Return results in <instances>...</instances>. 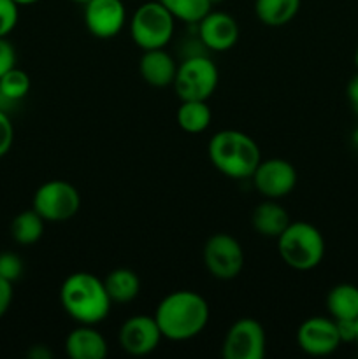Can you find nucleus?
<instances>
[{
    "label": "nucleus",
    "instance_id": "f257e3e1",
    "mask_svg": "<svg viewBox=\"0 0 358 359\" xmlns=\"http://www.w3.org/2000/svg\"><path fill=\"white\" fill-rule=\"evenodd\" d=\"M154 319L164 339L185 342L204 332L209 323V304L195 291L179 290L158 304Z\"/></svg>",
    "mask_w": 358,
    "mask_h": 359
},
{
    "label": "nucleus",
    "instance_id": "f03ea898",
    "mask_svg": "<svg viewBox=\"0 0 358 359\" xmlns=\"http://www.w3.org/2000/svg\"><path fill=\"white\" fill-rule=\"evenodd\" d=\"M63 311L79 325H98L111 312V298L104 280L90 272L70 273L60 287Z\"/></svg>",
    "mask_w": 358,
    "mask_h": 359
},
{
    "label": "nucleus",
    "instance_id": "7ed1b4c3",
    "mask_svg": "<svg viewBox=\"0 0 358 359\" xmlns=\"http://www.w3.org/2000/svg\"><path fill=\"white\" fill-rule=\"evenodd\" d=\"M207 153L214 168L230 179H249L262 161L255 140L239 130H221L214 133Z\"/></svg>",
    "mask_w": 358,
    "mask_h": 359
},
{
    "label": "nucleus",
    "instance_id": "20e7f679",
    "mask_svg": "<svg viewBox=\"0 0 358 359\" xmlns=\"http://www.w3.org/2000/svg\"><path fill=\"white\" fill-rule=\"evenodd\" d=\"M276 241L277 252L290 269L307 272L323 262L325 238L314 224L305 221H291Z\"/></svg>",
    "mask_w": 358,
    "mask_h": 359
},
{
    "label": "nucleus",
    "instance_id": "39448f33",
    "mask_svg": "<svg viewBox=\"0 0 358 359\" xmlns=\"http://www.w3.org/2000/svg\"><path fill=\"white\" fill-rule=\"evenodd\" d=\"M130 37L142 51L160 49L171 42L175 28V18L158 0L144 2L130 18Z\"/></svg>",
    "mask_w": 358,
    "mask_h": 359
},
{
    "label": "nucleus",
    "instance_id": "423d86ee",
    "mask_svg": "<svg viewBox=\"0 0 358 359\" xmlns=\"http://www.w3.org/2000/svg\"><path fill=\"white\" fill-rule=\"evenodd\" d=\"M220 72L213 60L206 55H192L178 65L174 90L179 100L207 102L218 88Z\"/></svg>",
    "mask_w": 358,
    "mask_h": 359
},
{
    "label": "nucleus",
    "instance_id": "0eeeda50",
    "mask_svg": "<svg viewBox=\"0 0 358 359\" xmlns=\"http://www.w3.org/2000/svg\"><path fill=\"white\" fill-rule=\"evenodd\" d=\"M81 207V195L70 182L55 179L41 184L32 200V209L46 223H63L72 219Z\"/></svg>",
    "mask_w": 358,
    "mask_h": 359
},
{
    "label": "nucleus",
    "instance_id": "6e6552de",
    "mask_svg": "<svg viewBox=\"0 0 358 359\" xmlns=\"http://www.w3.org/2000/svg\"><path fill=\"white\" fill-rule=\"evenodd\" d=\"M204 265L218 280H232L244 266V251L235 237L214 233L204 245Z\"/></svg>",
    "mask_w": 358,
    "mask_h": 359
},
{
    "label": "nucleus",
    "instance_id": "1a4fd4ad",
    "mask_svg": "<svg viewBox=\"0 0 358 359\" xmlns=\"http://www.w3.org/2000/svg\"><path fill=\"white\" fill-rule=\"evenodd\" d=\"M265 346L263 326L256 319L242 318L228 328L221 354L225 359H262Z\"/></svg>",
    "mask_w": 358,
    "mask_h": 359
},
{
    "label": "nucleus",
    "instance_id": "9d476101",
    "mask_svg": "<svg viewBox=\"0 0 358 359\" xmlns=\"http://www.w3.org/2000/svg\"><path fill=\"white\" fill-rule=\"evenodd\" d=\"M253 186L262 196L279 200L290 195L297 186V170L283 158L262 160L251 175Z\"/></svg>",
    "mask_w": 358,
    "mask_h": 359
},
{
    "label": "nucleus",
    "instance_id": "9b49d317",
    "mask_svg": "<svg viewBox=\"0 0 358 359\" xmlns=\"http://www.w3.org/2000/svg\"><path fill=\"white\" fill-rule=\"evenodd\" d=\"M297 344L309 356H329L339 349L340 337L336 319L312 316L297 330Z\"/></svg>",
    "mask_w": 358,
    "mask_h": 359
},
{
    "label": "nucleus",
    "instance_id": "f8f14e48",
    "mask_svg": "<svg viewBox=\"0 0 358 359\" xmlns=\"http://www.w3.org/2000/svg\"><path fill=\"white\" fill-rule=\"evenodd\" d=\"M161 337L154 316L137 314L126 319L118 333L121 349L130 356H146L158 347Z\"/></svg>",
    "mask_w": 358,
    "mask_h": 359
},
{
    "label": "nucleus",
    "instance_id": "ddd939ff",
    "mask_svg": "<svg viewBox=\"0 0 358 359\" xmlns=\"http://www.w3.org/2000/svg\"><path fill=\"white\" fill-rule=\"evenodd\" d=\"M84 25L97 39H112L126 23V9L121 0H90L84 4Z\"/></svg>",
    "mask_w": 358,
    "mask_h": 359
},
{
    "label": "nucleus",
    "instance_id": "4468645a",
    "mask_svg": "<svg viewBox=\"0 0 358 359\" xmlns=\"http://www.w3.org/2000/svg\"><path fill=\"white\" fill-rule=\"evenodd\" d=\"M199 39L204 48L211 51H228L239 41V25L230 14L221 11H209L197 23Z\"/></svg>",
    "mask_w": 358,
    "mask_h": 359
},
{
    "label": "nucleus",
    "instance_id": "2eb2a0df",
    "mask_svg": "<svg viewBox=\"0 0 358 359\" xmlns=\"http://www.w3.org/2000/svg\"><path fill=\"white\" fill-rule=\"evenodd\" d=\"M65 353L72 359H104L107 342L93 325H79L67 335Z\"/></svg>",
    "mask_w": 358,
    "mask_h": 359
},
{
    "label": "nucleus",
    "instance_id": "dca6fc26",
    "mask_svg": "<svg viewBox=\"0 0 358 359\" xmlns=\"http://www.w3.org/2000/svg\"><path fill=\"white\" fill-rule=\"evenodd\" d=\"M139 72L140 77H142L150 86L165 88L174 84L175 72H178V63H175L174 58L165 51V48L147 49V51H144V55L140 56Z\"/></svg>",
    "mask_w": 358,
    "mask_h": 359
},
{
    "label": "nucleus",
    "instance_id": "f3484780",
    "mask_svg": "<svg viewBox=\"0 0 358 359\" xmlns=\"http://www.w3.org/2000/svg\"><path fill=\"white\" fill-rule=\"evenodd\" d=\"M290 223V214L276 200L267 198L265 202L258 203L253 210L251 224L256 233L262 235V237L277 238Z\"/></svg>",
    "mask_w": 358,
    "mask_h": 359
},
{
    "label": "nucleus",
    "instance_id": "a211bd4d",
    "mask_svg": "<svg viewBox=\"0 0 358 359\" xmlns=\"http://www.w3.org/2000/svg\"><path fill=\"white\" fill-rule=\"evenodd\" d=\"M104 286L112 304H130L140 291V280L133 270L116 269L105 276Z\"/></svg>",
    "mask_w": 358,
    "mask_h": 359
},
{
    "label": "nucleus",
    "instance_id": "6ab92c4d",
    "mask_svg": "<svg viewBox=\"0 0 358 359\" xmlns=\"http://www.w3.org/2000/svg\"><path fill=\"white\" fill-rule=\"evenodd\" d=\"M326 311L330 318L357 319L358 318V286L343 283L333 286L326 294Z\"/></svg>",
    "mask_w": 358,
    "mask_h": 359
},
{
    "label": "nucleus",
    "instance_id": "aec40b11",
    "mask_svg": "<svg viewBox=\"0 0 358 359\" xmlns=\"http://www.w3.org/2000/svg\"><path fill=\"white\" fill-rule=\"evenodd\" d=\"M302 0H255V14L265 27H284L297 16Z\"/></svg>",
    "mask_w": 358,
    "mask_h": 359
},
{
    "label": "nucleus",
    "instance_id": "412c9836",
    "mask_svg": "<svg viewBox=\"0 0 358 359\" xmlns=\"http://www.w3.org/2000/svg\"><path fill=\"white\" fill-rule=\"evenodd\" d=\"M175 119L183 132L202 133L211 125L213 112L204 100H181Z\"/></svg>",
    "mask_w": 358,
    "mask_h": 359
},
{
    "label": "nucleus",
    "instance_id": "4be33fe9",
    "mask_svg": "<svg viewBox=\"0 0 358 359\" xmlns=\"http://www.w3.org/2000/svg\"><path fill=\"white\" fill-rule=\"evenodd\" d=\"M46 221L34 209L23 210L11 223V235L21 245H32L44 233Z\"/></svg>",
    "mask_w": 358,
    "mask_h": 359
},
{
    "label": "nucleus",
    "instance_id": "5701e85b",
    "mask_svg": "<svg viewBox=\"0 0 358 359\" xmlns=\"http://www.w3.org/2000/svg\"><path fill=\"white\" fill-rule=\"evenodd\" d=\"M168 9V13L179 21L197 25L211 11L209 0H158Z\"/></svg>",
    "mask_w": 358,
    "mask_h": 359
},
{
    "label": "nucleus",
    "instance_id": "b1692460",
    "mask_svg": "<svg viewBox=\"0 0 358 359\" xmlns=\"http://www.w3.org/2000/svg\"><path fill=\"white\" fill-rule=\"evenodd\" d=\"M30 86L32 83L28 74L25 70L18 69V67H14V69H11L9 72L0 77V95L11 104L23 100L28 91H30Z\"/></svg>",
    "mask_w": 358,
    "mask_h": 359
},
{
    "label": "nucleus",
    "instance_id": "393cba45",
    "mask_svg": "<svg viewBox=\"0 0 358 359\" xmlns=\"http://www.w3.org/2000/svg\"><path fill=\"white\" fill-rule=\"evenodd\" d=\"M20 20V6L14 0H0V37H7Z\"/></svg>",
    "mask_w": 358,
    "mask_h": 359
},
{
    "label": "nucleus",
    "instance_id": "a878e982",
    "mask_svg": "<svg viewBox=\"0 0 358 359\" xmlns=\"http://www.w3.org/2000/svg\"><path fill=\"white\" fill-rule=\"evenodd\" d=\"M23 273V262L16 252H0V277L9 283H16Z\"/></svg>",
    "mask_w": 358,
    "mask_h": 359
},
{
    "label": "nucleus",
    "instance_id": "bb28decb",
    "mask_svg": "<svg viewBox=\"0 0 358 359\" xmlns=\"http://www.w3.org/2000/svg\"><path fill=\"white\" fill-rule=\"evenodd\" d=\"M14 142V126L6 111L0 109V158L6 156Z\"/></svg>",
    "mask_w": 358,
    "mask_h": 359
},
{
    "label": "nucleus",
    "instance_id": "cd10ccee",
    "mask_svg": "<svg viewBox=\"0 0 358 359\" xmlns=\"http://www.w3.org/2000/svg\"><path fill=\"white\" fill-rule=\"evenodd\" d=\"M14 67H16V49L6 37H0V77Z\"/></svg>",
    "mask_w": 358,
    "mask_h": 359
},
{
    "label": "nucleus",
    "instance_id": "c85d7f7f",
    "mask_svg": "<svg viewBox=\"0 0 358 359\" xmlns=\"http://www.w3.org/2000/svg\"><path fill=\"white\" fill-rule=\"evenodd\" d=\"M11 304H13V283L0 277V319L9 311Z\"/></svg>",
    "mask_w": 358,
    "mask_h": 359
},
{
    "label": "nucleus",
    "instance_id": "c756f323",
    "mask_svg": "<svg viewBox=\"0 0 358 359\" xmlns=\"http://www.w3.org/2000/svg\"><path fill=\"white\" fill-rule=\"evenodd\" d=\"M336 325L340 342H354V319H339Z\"/></svg>",
    "mask_w": 358,
    "mask_h": 359
},
{
    "label": "nucleus",
    "instance_id": "7c9ffc66",
    "mask_svg": "<svg viewBox=\"0 0 358 359\" xmlns=\"http://www.w3.org/2000/svg\"><path fill=\"white\" fill-rule=\"evenodd\" d=\"M346 95H347V100H350L351 107H353L354 114L358 116V74H354V76L350 79V83H347Z\"/></svg>",
    "mask_w": 358,
    "mask_h": 359
},
{
    "label": "nucleus",
    "instance_id": "2f4dec72",
    "mask_svg": "<svg viewBox=\"0 0 358 359\" xmlns=\"http://www.w3.org/2000/svg\"><path fill=\"white\" fill-rule=\"evenodd\" d=\"M28 356H30L32 359H49L51 358V353H49L44 346H35L34 349L28 353Z\"/></svg>",
    "mask_w": 358,
    "mask_h": 359
},
{
    "label": "nucleus",
    "instance_id": "473e14b6",
    "mask_svg": "<svg viewBox=\"0 0 358 359\" xmlns=\"http://www.w3.org/2000/svg\"><path fill=\"white\" fill-rule=\"evenodd\" d=\"M18 6H32V4H37L39 0H14Z\"/></svg>",
    "mask_w": 358,
    "mask_h": 359
},
{
    "label": "nucleus",
    "instance_id": "72a5a7b5",
    "mask_svg": "<svg viewBox=\"0 0 358 359\" xmlns=\"http://www.w3.org/2000/svg\"><path fill=\"white\" fill-rule=\"evenodd\" d=\"M354 342L358 344V318L354 319Z\"/></svg>",
    "mask_w": 358,
    "mask_h": 359
},
{
    "label": "nucleus",
    "instance_id": "f704fd0d",
    "mask_svg": "<svg viewBox=\"0 0 358 359\" xmlns=\"http://www.w3.org/2000/svg\"><path fill=\"white\" fill-rule=\"evenodd\" d=\"M354 65H357V70H358V46L357 49H354Z\"/></svg>",
    "mask_w": 358,
    "mask_h": 359
},
{
    "label": "nucleus",
    "instance_id": "c9c22d12",
    "mask_svg": "<svg viewBox=\"0 0 358 359\" xmlns=\"http://www.w3.org/2000/svg\"><path fill=\"white\" fill-rule=\"evenodd\" d=\"M70 2H76V4H86V2H90V0H70Z\"/></svg>",
    "mask_w": 358,
    "mask_h": 359
},
{
    "label": "nucleus",
    "instance_id": "e433bc0d",
    "mask_svg": "<svg viewBox=\"0 0 358 359\" xmlns=\"http://www.w3.org/2000/svg\"><path fill=\"white\" fill-rule=\"evenodd\" d=\"M211 4H220V2H225V0H209Z\"/></svg>",
    "mask_w": 358,
    "mask_h": 359
},
{
    "label": "nucleus",
    "instance_id": "4c0bfd02",
    "mask_svg": "<svg viewBox=\"0 0 358 359\" xmlns=\"http://www.w3.org/2000/svg\"><path fill=\"white\" fill-rule=\"evenodd\" d=\"M354 142L358 144V130H357V132H354Z\"/></svg>",
    "mask_w": 358,
    "mask_h": 359
}]
</instances>
